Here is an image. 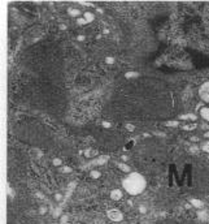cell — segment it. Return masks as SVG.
Listing matches in <instances>:
<instances>
[{"mask_svg":"<svg viewBox=\"0 0 209 224\" xmlns=\"http://www.w3.org/2000/svg\"><path fill=\"white\" fill-rule=\"evenodd\" d=\"M122 188L126 190V193L130 196H139L142 194L145 188H147V180L139 172H130L127 176L124 179Z\"/></svg>","mask_w":209,"mask_h":224,"instance_id":"obj_1","label":"cell"},{"mask_svg":"<svg viewBox=\"0 0 209 224\" xmlns=\"http://www.w3.org/2000/svg\"><path fill=\"white\" fill-rule=\"evenodd\" d=\"M106 216H108L109 220L114 222V223H120L124 220V214L118 208H110V210H108L106 211Z\"/></svg>","mask_w":209,"mask_h":224,"instance_id":"obj_2","label":"cell"},{"mask_svg":"<svg viewBox=\"0 0 209 224\" xmlns=\"http://www.w3.org/2000/svg\"><path fill=\"white\" fill-rule=\"evenodd\" d=\"M199 95H200L203 102L209 103V81L204 82V84L199 87Z\"/></svg>","mask_w":209,"mask_h":224,"instance_id":"obj_3","label":"cell"},{"mask_svg":"<svg viewBox=\"0 0 209 224\" xmlns=\"http://www.w3.org/2000/svg\"><path fill=\"white\" fill-rule=\"evenodd\" d=\"M109 197H110V199H113V201H120V199L124 197V193L121 189H113V190H110Z\"/></svg>","mask_w":209,"mask_h":224,"instance_id":"obj_4","label":"cell"},{"mask_svg":"<svg viewBox=\"0 0 209 224\" xmlns=\"http://www.w3.org/2000/svg\"><path fill=\"white\" fill-rule=\"evenodd\" d=\"M83 18H85L86 23H91L92 21L95 20V14L92 13V12H90V11H86V12L83 13Z\"/></svg>","mask_w":209,"mask_h":224,"instance_id":"obj_5","label":"cell"},{"mask_svg":"<svg viewBox=\"0 0 209 224\" xmlns=\"http://www.w3.org/2000/svg\"><path fill=\"white\" fill-rule=\"evenodd\" d=\"M190 203H191V206H192V207H195V208H201V207L204 206L203 201H200L199 198H191V201H190Z\"/></svg>","mask_w":209,"mask_h":224,"instance_id":"obj_6","label":"cell"},{"mask_svg":"<svg viewBox=\"0 0 209 224\" xmlns=\"http://www.w3.org/2000/svg\"><path fill=\"white\" fill-rule=\"evenodd\" d=\"M200 116H201L204 120L209 121V107H201V110H200Z\"/></svg>","mask_w":209,"mask_h":224,"instance_id":"obj_7","label":"cell"},{"mask_svg":"<svg viewBox=\"0 0 209 224\" xmlns=\"http://www.w3.org/2000/svg\"><path fill=\"white\" fill-rule=\"evenodd\" d=\"M68 13H69L70 16H73V17L81 16V11H79V9H75V8H69V9H68Z\"/></svg>","mask_w":209,"mask_h":224,"instance_id":"obj_8","label":"cell"},{"mask_svg":"<svg viewBox=\"0 0 209 224\" xmlns=\"http://www.w3.org/2000/svg\"><path fill=\"white\" fill-rule=\"evenodd\" d=\"M118 168L121 169L122 172H126V173H130V167L127 164H125V163H120L118 164Z\"/></svg>","mask_w":209,"mask_h":224,"instance_id":"obj_9","label":"cell"},{"mask_svg":"<svg viewBox=\"0 0 209 224\" xmlns=\"http://www.w3.org/2000/svg\"><path fill=\"white\" fill-rule=\"evenodd\" d=\"M139 74L137 72H134V70H130V72H127V73H125V77L126 78H135V77H138Z\"/></svg>","mask_w":209,"mask_h":224,"instance_id":"obj_10","label":"cell"},{"mask_svg":"<svg viewBox=\"0 0 209 224\" xmlns=\"http://www.w3.org/2000/svg\"><path fill=\"white\" fill-rule=\"evenodd\" d=\"M90 176H91L92 179H99V177L101 176V172L98 171V169H94V171L90 172Z\"/></svg>","mask_w":209,"mask_h":224,"instance_id":"obj_11","label":"cell"},{"mask_svg":"<svg viewBox=\"0 0 209 224\" xmlns=\"http://www.w3.org/2000/svg\"><path fill=\"white\" fill-rule=\"evenodd\" d=\"M52 164L55 165V167H60L62 164V160L60 158H55V159H52Z\"/></svg>","mask_w":209,"mask_h":224,"instance_id":"obj_12","label":"cell"},{"mask_svg":"<svg viewBox=\"0 0 209 224\" xmlns=\"http://www.w3.org/2000/svg\"><path fill=\"white\" fill-rule=\"evenodd\" d=\"M71 171H73L71 167H68V165H65V167L61 168V172H64V173H70Z\"/></svg>","mask_w":209,"mask_h":224,"instance_id":"obj_13","label":"cell"},{"mask_svg":"<svg viewBox=\"0 0 209 224\" xmlns=\"http://www.w3.org/2000/svg\"><path fill=\"white\" fill-rule=\"evenodd\" d=\"M105 63H106V64H109V65H112L114 63V57H110V56L105 57Z\"/></svg>","mask_w":209,"mask_h":224,"instance_id":"obj_14","label":"cell"},{"mask_svg":"<svg viewBox=\"0 0 209 224\" xmlns=\"http://www.w3.org/2000/svg\"><path fill=\"white\" fill-rule=\"evenodd\" d=\"M168 125L169 126H178V121H168Z\"/></svg>","mask_w":209,"mask_h":224,"instance_id":"obj_15","label":"cell"},{"mask_svg":"<svg viewBox=\"0 0 209 224\" xmlns=\"http://www.w3.org/2000/svg\"><path fill=\"white\" fill-rule=\"evenodd\" d=\"M126 129H127V130H130V132H133V130H134L135 128L133 126V124H127V125H126Z\"/></svg>","mask_w":209,"mask_h":224,"instance_id":"obj_16","label":"cell"},{"mask_svg":"<svg viewBox=\"0 0 209 224\" xmlns=\"http://www.w3.org/2000/svg\"><path fill=\"white\" fill-rule=\"evenodd\" d=\"M77 21H78L79 25H86V21H85V18H83V17H82V18H78Z\"/></svg>","mask_w":209,"mask_h":224,"instance_id":"obj_17","label":"cell"},{"mask_svg":"<svg viewBox=\"0 0 209 224\" xmlns=\"http://www.w3.org/2000/svg\"><path fill=\"white\" fill-rule=\"evenodd\" d=\"M103 126L104 128H110L112 125H110V123H108V121H103Z\"/></svg>","mask_w":209,"mask_h":224,"instance_id":"obj_18","label":"cell"},{"mask_svg":"<svg viewBox=\"0 0 209 224\" xmlns=\"http://www.w3.org/2000/svg\"><path fill=\"white\" fill-rule=\"evenodd\" d=\"M203 149H204V151H207V153H209V142H208V143H205V145H204V147H203Z\"/></svg>","mask_w":209,"mask_h":224,"instance_id":"obj_19","label":"cell"},{"mask_svg":"<svg viewBox=\"0 0 209 224\" xmlns=\"http://www.w3.org/2000/svg\"><path fill=\"white\" fill-rule=\"evenodd\" d=\"M55 199H56V201H61V199H62V196H61V194H56V196H55Z\"/></svg>","mask_w":209,"mask_h":224,"instance_id":"obj_20","label":"cell"},{"mask_svg":"<svg viewBox=\"0 0 209 224\" xmlns=\"http://www.w3.org/2000/svg\"><path fill=\"white\" fill-rule=\"evenodd\" d=\"M46 211H47V208H46L44 206H43V207H40V210H39V212H40V214H44Z\"/></svg>","mask_w":209,"mask_h":224,"instance_id":"obj_21","label":"cell"},{"mask_svg":"<svg viewBox=\"0 0 209 224\" xmlns=\"http://www.w3.org/2000/svg\"><path fill=\"white\" fill-rule=\"evenodd\" d=\"M77 39H78V41H85L86 37L85 35H78V38H77Z\"/></svg>","mask_w":209,"mask_h":224,"instance_id":"obj_22","label":"cell"},{"mask_svg":"<svg viewBox=\"0 0 209 224\" xmlns=\"http://www.w3.org/2000/svg\"><path fill=\"white\" fill-rule=\"evenodd\" d=\"M140 212H145V207H143V206L140 207Z\"/></svg>","mask_w":209,"mask_h":224,"instance_id":"obj_23","label":"cell"},{"mask_svg":"<svg viewBox=\"0 0 209 224\" xmlns=\"http://www.w3.org/2000/svg\"><path fill=\"white\" fill-rule=\"evenodd\" d=\"M60 29H61V30H65L66 26H65V25H60Z\"/></svg>","mask_w":209,"mask_h":224,"instance_id":"obj_24","label":"cell"},{"mask_svg":"<svg viewBox=\"0 0 209 224\" xmlns=\"http://www.w3.org/2000/svg\"><path fill=\"white\" fill-rule=\"evenodd\" d=\"M205 137H207V138H209V132H208V133H205Z\"/></svg>","mask_w":209,"mask_h":224,"instance_id":"obj_25","label":"cell"}]
</instances>
